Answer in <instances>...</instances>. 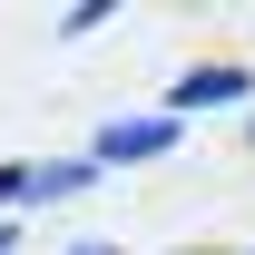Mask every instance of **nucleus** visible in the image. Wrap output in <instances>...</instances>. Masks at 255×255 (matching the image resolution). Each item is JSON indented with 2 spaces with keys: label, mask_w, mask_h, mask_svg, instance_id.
<instances>
[{
  "label": "nucleus",
  "mask_w": 255,
  "mask_h": 255,
  "mask_svg": "<svg viewBox=\"0 0 255 255\" xmlns=\"http://www.w3.org/2000/svg\"><path fill=\"white\" fill-rule=\"evenodd\" d=\"M79 187H98V157H49V167H30L20 206H49V196H79Z\"/></svg>",
  "instance_id": "3"
},
{
  "label": "nucleus",
  "mask_w": 255,
  "mask_h": 255,
  "mask_svg": "<svg viewBox=\"0 0 255 255\" xmlns=\"http://www.w3.org/2000/svg\"><path fill=\"white\" fill-rule=\"evenodd\" d=\"M246 137H255V118H246Z\"/></svg>",
  "instance_id": "7"
},
{
  "label": "nucleus",
  "mask_w": 255,
  "mask_h": 255,
  "mask_svg": "<svg viewBox=\"0 0 255 255\" xmlns=\"http://www.w3.org/2000/svg\"><path fill=\"white\" fill-rule=\"evenodd\" d=\"M69 255H128V246H69Z\"/></svg>",
  "instance_id": "6"
},
{
  "label": "nucleus",
  "mask_w": 255,
  "mask_h": 255,
  "mask_svg": "<svg viewBox=\"0 0 255 255\" xmlns=\"http://www.w3.org/2000/svg\"><path fill=\"white\" fill-rule=\"evenodd\" d=\"M167 147H177V118L147 108V118H108L89 157H98V167H147V157H167Z\"/></svg>",
  "instance_id": "1"
},
{
  "label": "nucleus",
  "mask_w": 255,
  "mask_h": 255,
  "mask_svg": "<svg viewBox=\"0 0 255 255\" xmlns=\"http://www.w3.org/2000/svg\"><path fill=\"white\" fill-rule=\"evenodd\" d=\"M89 30H108V0H79V10H59V39H89Z\"/></svg>",
  "instance_id": "4"
},
{
  "label": "nucleus",
  "mask_w": 255,
  "mask_h": 255,
  "mask_svg": "<svg viewBox=\"0 0 255 255\" xmlns=\"http://www.w3.org/2000/svg\"><path fill=\"white\" fill-rule=\"evenodd\" d=\"M20 196H30V167H10V157H0V216H10Z\"/></svg>",
  "instance_id": "5"
},
{
  "label": "nucleus",
  "mask_w": 255,
  "mask_h": 255,
  "mask_svg": "<svg viewBox=\"0 0 255 255\" xmlns=\"http://www.w3.org/2000/svg\"><path fill=\"white\" fill-rule=\"evenodd\" d=\"M236 98H255V69H236V59H206V69H187V79L167 89V118L187 128L196 108H236Z\"/></svg>",
  "instance_id": "2"
}]
</instances>
